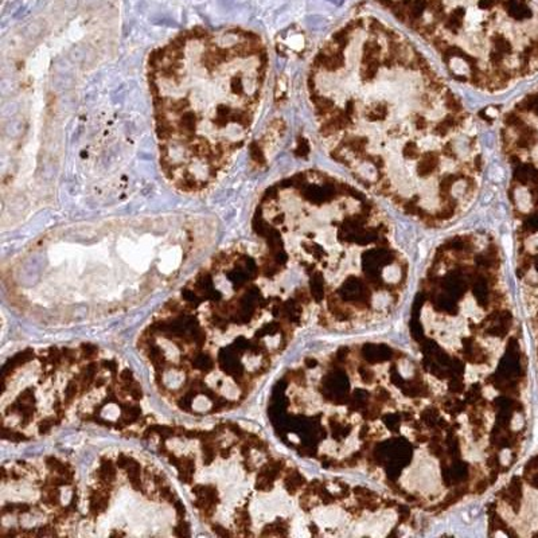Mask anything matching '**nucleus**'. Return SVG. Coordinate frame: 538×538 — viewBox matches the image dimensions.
<instances>
[{"instance_id": "obj_2", "label": "nucleus", "mask_w": 538, "mask_h": 538, "mask_svg": "<svg viewBox=\"0 0 538 538\" xmlns=\"http://www.w3.org/2000/svg\"><path fill=\"white\" fill-rule=\"evenodd\" d=\"M269 70L264 39L240 26H194L151 51L146 74L161 174L206 191L248 142Z\"/></svg>"}, {"instance_id": "obj_3", "label": "nucleus", "mask_w": 538, "mask_h": 538, "mask_svg": "<svg viewBox=\"0 0 538 538\" xmlns=\"http://www.w3.org/2000/svg\"><path fill=\"white\" fill-rule=\"evenodd\" d=\"M429 45L448 73L482 92L503 90L538 65L525 39V0H377Z\"/></svg>"}, {"instance_id": "obj_1", "label": "nucleus", "mask_w": 538, "mask_h": 538, "mask_svg": "<svg viewBox=\"0 0 538 538\" xmlns=\"http://www.w3.org/2000/svg\"><path fill=\"white\" fill-rule=\"evenodd\" d=\"M307 92L327 154L369 194L433 225L475 202V121L400 31L374 16L345 23L315 54Z\"/></svg>"}]
</instances>
